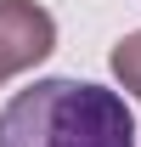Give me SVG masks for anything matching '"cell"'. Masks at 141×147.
Instances as JSON below:
<instances>
[{
	"instance_id": "1",
	"label": "cell",
	"mask_w": 141,
	"mask_h": 147,
	"mask_svg": "<svg viewBox=\"0 0 141 147\" xmlns=\"http://www.w3.org/2000/svg\"><path fill=\"white\" fill-rule=\"evenodd\" d=\"M0 147H136V119L96 79H34L0 108Z\"/></svg>"
},
{
	"instance_id": "2",
	"label": "cell",
	"mask_w": 141,
	"mask_h": 147,
	"mask_svg": "<svg viewBox=\"0 0 141 147\" xmlns=\"http://www.w3.org/2000/svg\"><path fill=\"white\" fill-rule=\"evenodd\" d=\"M56 51V17L34 0H0V85Z\"/></svg>"
},
{
	"instance_id": "3",
	"label": "cell",
	"mask_w": 141,
	"mask_h": 147,
	"mask_svg": "<svg viewBox=\"0 0 141 147\" xmlns=\"http://www.w3.org/2000/svg\"><path fill=\"white\" fill-rule=\"evenodd\" d=\"M113 79L141 102V28H136V34H124L119 45H113Z\"/></svg>"
}]
</instances>
